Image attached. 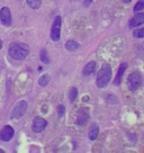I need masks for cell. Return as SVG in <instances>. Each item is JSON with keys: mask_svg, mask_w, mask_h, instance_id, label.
<instances>
[{"mask_svg": "<svg viewBox=\"0 0 144 153\" xmlns=\"http://www.w3.org/2000/svg\"><path fill=\"white\" fill-rule=\"evenodd\" d=\"M39 56H41V61H42L43 63H50V57H48V52H46L45 48H42V50H41Z\"/></svg>", "mask_w": 144, "mask_h": 153, "instance_id": "obj_17", "label": "cell"}, {"mask_svg": "<svg viewBox=\"0 0 144 153\" xmlns=\"http://www.w3.org/2000/svg\"><path fill=\"white\" fill-rule=\"evenodd\" d=\"M26 2L32 9H39L42 4V0H26Z\"/></svg>", "mask_w": 144, "mask_h": 153, "instance_id": "obj_14", "label": "cell"}, {"mask_svg": "<svg viewBox=\"0 0 144 153\" xmlns=\"http://www.w3.org/2000/svg\"><path fill=\"white\" fill-rule=\"evenodd\" d=\"M126 68H127V64H126V63H122V65L120 67V69H118V72H117V76H116L115 80H114V83H115L116 86H118V85L120 83L122 76H123V74H124Z\"/></svg>", "mask_w": 144, "mask_h": 153, "instance_id": "obj_11", "label": "cell"}, {"mask_svg": "<svg viewBox=\"0 0 144 153\" xmlns=\"http://www.w3.org/2000/svg\"><path fill=\"white\" fill-rule=\"evenodd\" d=\"M0 153H5V151H4V150H1V149H0Z\"/></svg>", "mask_w": 144, "mask_h": 153, "instance_id": "obj_25", "label": "cell"}, {"mask_svg": "<svg viewBox=\"0 0 144 153\" xmlns=\"http://www.w3.org/2000/svg\"><path fill=\"white\" fill-rule=\"evenodd\" d=\"M122 1H124V2H126V4H127V2H131V0H122Z\"/></svg>", "mask_w": 144, "mask_h": 153, "instance_id": "obj_24", "label": "cell"}, {"mask_svg": "<svg viewBox=\"0 0 144 153\" xmlns=\"http://www.w3.org/2000/svg\"><path fill=\"white\" fill-rule=\"evenodd\" d=\"M98 134H99V127H98V125L94 124L91 126L90 131H89V133H88V136H89V139L91 140V141H94V140L97 139Z\"/></svg>", "mask_w": 144, "mask_h": 153, "instance_id": "obj_13", "label": "cell"}, {"mask_svg": "<svg viewBox=\"0 0 144 153\" xmlns=\"http://www.w3.org/2000/svg\"><path fill=\"white\" fill-rule=\"evenodd\" d=\"M64 111H65V109H64V106L63 105H60L58 107V115L59 117H62L63 115H64Z\"/></svg>", "mask_w": 144, "mask_h": 153, "instance_id": "obj_21", "label": "cell"}, {"mask_svg": "<svg viewBox=\"0 0 144 153\" xmlns=\"http://www.w3.org/2000/svg\"><path fill=\"white\" fill-rule=\"evenodd\" d=\"M8 53H9L10 57H13L14 60L23 61L29 54V46L26 43L15 42V43H11L9 45Z\"/></svg>", "mask_w": 144, "mask_h": 153, "instance_id": "obj_1", "label": "cell"}, {"mask_svg": "<svg viewBox=\"0 0 144 153\" xmlns=\"http://www.w3.org/2000/svg\"><path fill=\"white\" fill-rule=\"evenodd\" d=\"M1 48H2V41L0 39V50H1Z\"/></svg>", "mask_w": 144, "mask_h": 153, "instance_id": "obj_23", "label": "cell"}, {"mask_svg": "<svg viewBox=\"0 0 144 153\" xmlns=\"http://www.w3.org/2000/svg\"><path fill=\"white\" fill-rule=\"evenodd\" d=\"M14 134V128L10 125H6L5 127L1 129V132H0V140L4 141V142H8V141L13 139Z\"/></svg>", "mask_w": 144, "mask_h": 153, "instance_id": "obj_8", "label": "cell"}, {"mask_svg": "<svg viewBox=\"0 0 144 153\" xmlns=\"http://www.w3.org/2000/svg\"><path fill=\"white\" fill-rule=\"evenodd\" d=\"M90 4H91V0H85V4H83V5H85V6H89Z\"/></svg>", "mask_w": 144, "mask_h": 153, "instance_id": "obj_22", "label": "cell"}, {"mask_svg": "<svg viewBox=\"0 0 144 153\" xmlns=\"http://www.w3.org/2000/svg\"><path fill=\"white\" fill-rule=\"evenodd\" d=\"M0 19H1V23L5 26H10L11 25V13L8 7H4L0 10Z\"/></svg>", "mask_w": 144, "mask_h": 153, "instance_id": "obj_7", "label": "cell"}, {"mask_svg": "<svg viewBox=\"0 0 144 153\" xmlns=\"http://www.w3.org/2000/svg\"><path fill=\"white\" fill-rule=\"evenodd\" d=\"M144 9V0H140L139 2L134 6V11L135 13H139L140 10Z\"/></svg>", "mask_w": 144, "mask_h": 153, "instance_id": "obj_20", "label": "cell"}, {"mask_svg": "<svg viewBox=\"0 0 144 153\" xmlns=\"http://www.w3.org/2000/svg\"><path fill=\"white\" fill-rule=\"evenodd\" d=\"M142 24H144V11H142V13L140 11V13H136V15L131 19L130 26L131 27H137Z\"/></svg>", "mask_w": 144, "mask_h": 153, "instance_id": "obj_9", "label": "cell"}, {"mask_svg": "<svg viewBox=\"0 0 144 153\" xmlns=\"http://www.w3.org/2000/svg\"><path fill=\"white\" fill-rule=\"evenodd\" d=\"M48 82H50V76H48V74H43L39 79V85L41 87H45Z\"/></svg>", "mask_w": 144, "mask_h": 153, "instance_id": "obj_18", "label": "cell"}, {"mask_svg": "<svg viewBox=\"0 0 144 153\" xmlns=\"http://www.w3.org/2000/svg\"><path fill=\"white\" fill-rule=\"evenodd\" d=\"M48 126V122L44 120L43 117L37 116L35 117L33 120V125H32V129L34 133H41L42 131L45 129V127Z\"/></svg>", "mask_w": 144, "mask_h": 153, "instance_id": "obj_6", "label": "cell"}, {"mask_svg": "<svg viewBox=\"0 0 144 153\" xmlns=\"http://www.w3.org/2000/svg\"><path fill=\"white\" fill-rule=\"evenodd\" d=\"M68 96H69V100L71 101V102H73V101L77 99V96H78V89L76 88V87H72L71 89H70V91H69V94H68Z\"/></svg>", "mask_w": 144, "mask_h": 153, "instance_id": "obj_15", "label": "cell"}, {"mask_svg": "<svg viewBox=\"0 0 144 153\" xmlns=\"http://www.w3.org/2000/svg\"><path fill=\"white\" fill-rule=\"evenodd\" d=\"M111 78V68L109 64H104L101 69L99 70L98 74H97V79H96V85L98 88H105L107 87V85L109 83Z\"/></svg>", "mask_w": 144, "mask_h": 153, "instance_id": "obj_2", "label": "cell"}, {"mask_svg": "<svg viewBox=\"0 0 144 153\" xmlns=\"http://www.w3.org/2000/svg\"><path fill=\"white\" fill-rule=\"evenodd\" d=\"M78 46H79V44L77 42H74V41H68L65 43V48L68 51H74V50L78 48Z\"/></svg>", "mask_w": 144, "mask_h": 153, "instance_id": "obj_16", "label": "cell"}, {"mask_svg": "<svg viewBox=\"0 0 144 153\" xmlns=\"http://www.w3.org/2000/svg\"><path fill=\"white\" fill-rule=\"evenodd\" d=\"M133 37L135 38H144V28L135 29L133 32Z\"/></svg>", "mask_w": 144, "mask_h": 153, "instance_id": "obj_19", "label": "cell"}, {"mask_svg": "<svg viewBox=\"0 0 144 153\" xmlns=\"http://www.w3.org/2000/svg\"><path fill=\"white\" fill-rule=\"evenodd\" d=\"M88 120H89V114H88V110H86L85 108H81V109L79 110V114H78L77 124L83 126V125L87 124Z\"/></svg>", "mask_w": 144, "mask_h": 153, "instance_id": "obj_10", "label": "cell"}, {"mask_svg": "<svg viewBox=\"0 0 144 153\" xmlns=\"http://www.w3.org/2000/svg\"><path fill=\"white\" fill-rule=\"evenodd\" d=\"M27 109V102L25 100H20L19 102H17L16 106L14 107V109L11 111V117L18 120L23 115L25 114V111Z\"/></svg>", "mask_w": 144, "mask_h": 153, "instance_id": "obj_5", "label": "cell"}, {"mask_svg": "<svg viewBox=\"0 0 144 153\" xmlns=\"http://www.w3.org/2000/svg\"><path fill=\"white\" fill-rule=\"evenodd\" d=\"M127 82H128V88L132 91H135L142 85V76H141V73L136 71L131 73L130 76H128Z\"/></svg>", "mask_w": 144, "mask_h": 153, "instance_id": "obj_4", "label": "cell"}, {"mask_svg": "<svg viewBox=\"0 0 144 153\" xmlns=\"http://www.w3.org/2000/svg\"><path fill=\"white\" fill-rule=\"evenodd\" d=\"M61 25H62V19L60 16H56L52 23V28H51V39L54 42H58L61 36Z\"/></svg>", "mask_w": 144, "mask_h": 153, "instance_id": "obj_3", "label": "cell"}, {"mask_svg": "<svg viewBox=\"0 0 144 153\" xmlns=\"http://www.w3.org/2000/svg\"><path fill=\"white\" fill-rule=\"evenodd\" d=\"M96 67H97L96 61L89 62L86 67H85V69H83V74H85V76H90V74H92V73L95 72V70H96Z\"/></svg>", "mask_w": 144, "mask_h": 153, "instance_id": "obj_12", "label": "cell"}]
</instances>
